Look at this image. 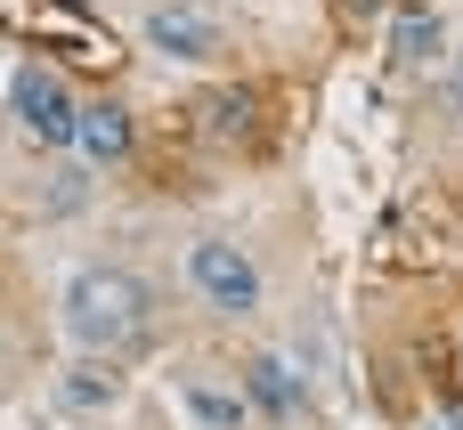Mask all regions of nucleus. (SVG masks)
<instances>
[{"label": "nucleus", "instance_id": "f257e3e1", "mask_svg": "<svg viewBox=\"0 0 463 430\" xmlns=\"http://www.w3.org/2000/svg\"><path fill=\"white\" fill-rule=\"evenodd\" d=\"M155 325V301L130 268H73L65 276V333L90 350V358H122L138 350Z\"/></svg>", "mask_w": 463, "mask_h": 430}, {"label": "nucleus", "instance_id": "20e7f679", "mask_svg": "<svg viewBox=\"0 0 463 430\" xmlns=\"http://www.w3.org/2000/svg\"><path fill=\"white\" fill-rule=\"evenodd\" d=\"M146 49H163V57H212L220 49V24L203 8H155L146 16Z\"/></svg>", "mask_w": 463, "mask_h": 430}, {"label": "nucleus", "instance_id": "1a4fd4ad", "mask_svg": "<svg viewBox=\"0 0 463 430\" xmlns=\"http://www.w3.org/2000/svg\"><path fill=\"white\" fill-rule=\"evenodd\" d=\"M399 57H439V16H399Z\"/></svg>", "mask_w": 463, "mask_h": 430}, {"label": "nucleus", "instance_id": "6e6552de", "mask_svg": "<svg viewBox=\"0 0 463 430\" xmlns=\"http://www.w3.org/2000/svg\"><path fill=\"white\" fill-rule=\"evenodd\" d=\"M187 407H195V423H212V430H236V423H244V398H228V390H203V382L187 390Z\"/></svg>", "mask_w": 463, "mask_h": 430}, {"label": "nucleus", "instance_id": "7ed1b4c3", "mask_svg": "<svg viewBox=\"0 0 463 430\" xmlns=\"http://www.w3.org/2000/svg\"><path fill=\"white\" fill-rule=\"evenodd\" d=\"M8 114H16V130L33 146H73V114L81 106H73L57 65H24V73H8Z\"/></svg>", "mask_w": 463, "mask_h": 430}, {"label": "nucleus", "instance_id": "423d86ee", "mask_svg": "<svg viewBox=\"0 0 463 430\" xmlns=\"http://www.w3.org/2000/svg\"><path fill=\"white\" fill-rule=\"evenodd\" d=\"M244 398H252L260 415H277V423H293V415H301V382H293V366H285V358H252V366H244Z\"/></svg>", "mask_w": 463, "mask_h": 430}, {"label": "nucleus", "instance_id": "0eeeda50", "mask_svg": "<svg viewBox=\"0 0 463 430\" xmlns=\"http://www.w3.org/2000/svg\"><path fill=\"white\" fill-rule=\"evenodd\" d=\"M106 366H114V358H106ZM106 366H73V382H65V407H114V390H122V382H114Z\"/></svg>", "mask_w": 463, "mask_h": 430}, {"label": "nucleus", "instance_id": "39448f33", "mask_svg": "<svg viewBox=\"0 0 463 430\" xmlns=\"http://www.w3.org/2000/svg\"><path fill=\"white\" fill-rule=\"evenodd\" d=\"M73 146L98 163V171H114L122 154H130V114L114 106V98H98V106H81L73 114Z\"/></svg>", "mask_w": 463, "mask_h": 430}, {"label": "nucleus", "instance_id": "f03ea898", "mask_svg": "<svg viewBox=\"0 0 463 430\" xmlns=\"http://www.w3.org/2000/svg\"><path fill=\"white\" fill-rule=\"evenodd\" d=\"M187 285H195L203 309H220V317H252V309H260V268H252V252L228 244V236L187 244Z\"/></svg>", "mask_w": 463, "mask_h": 430}]
</instances>
